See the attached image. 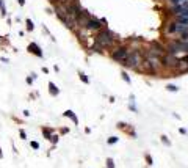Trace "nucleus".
Here are the masks:
<instances>
[{"instance_id":"nucleus-15","label":"nucleus","mask_w":188,"mask_h":168,"mask_svg":"<svg viewBox=\"0 0 188 168\" xmlns=\"http://www.w3.org/2000/svg\"><path fill=\"white\" fill-rule=\"evenodd\" d=\"M180 11H182V6L180 5H174L173 8H171V13H174V14H179Z\"/></svg>"},{"instance_id":"nucleus-11","label":"nucleus","mask_w":188,"mask_h":168,"mask_svg":"<svg viewBox=\"0 0 188 168\" xmlns=\"http://www.w3.org/2000/svg\"><path fill=\"white\" fill-rule=\"evenodd\" d=\"M49 93L52 96H58V93H60L58 86H55V83L53 82H49Z\"/></svg>"},{"instance_id":"nucleus-20","label":"nucleus","mask_w":188,"mask_h":168,"mask_svg":"<svg viewBox=\"0 0 188 168\" xmlns=\"http://www.w3.org/2000/svg\"><path fill=\"white\" fill-rule=\"evenodd\" d=\"M107 167H108V168H116V167H115V162H113V159H107Z\"/></svg>"},{"instance_id":"nucleus-23","label":"nucleus","mask_w":188,"mask_h":168,"mask_svg":"<svg viewBox=\"0 0 188 168\" xmlns=\"http://www.w3.org/2000/svg\"><path fill=\"white\" fill-rule=\"evenodd\" d=\"M30 144H32V148H33V149H39V143H38V142H32Z\"/></svg>"},{"instance_id":"nucleus-21","label":"nucleus","mask_w":188,"mask_h":168,"mask_svg":"<svg viewBox=\"0 0 188 168\" xmlns=\"http://www.w3.org/2000/svg\"><path fill=\"white\" fill-rule=\"evenodd\" d=\"M162 142H163L164 144H171V142L168 140V137H166V135H162Z\"/></svg>"},{"instance_id":"nucleus-29","label":"nucleus","mask_w":188,"mask_h":168,"mask_svg":"<svg viewBox=\"0 0 188 168\" xmlns=\"http://www.w3.org/2000/svg\"><path fill=\"white\" fill-rule=\"evenodd\" d=\"M19 2V5H25V0H17Z\"/></svg>"},{"instance_id":"nucleus-30","label":"nucleus","mask_w":188,"mask_h":168,"mask_svg":"<svg viewBox=\"0 0 188 168\" xmlns=\"http://www.w3.org/2000/svg\"><path fill=\"white\" fill-rule=\"evenodd\" d=\"M2 157H3V152H2V149H0V159H2Z\"/></svg>"},{"instance_id":"nucleus-1","label":"nucleus","mask_w":188,"mask_h":168,"mask_svg":"<svg viewBox=\"0 0 188 168\" xmlns=\"http://www.w3.org/2000/svg\"><path fill=\"white\" fill-rule=\"evenodd\" d=\"M162 57L158 52H155V50H147L146 53L143 55V60L147 63V66L150 68V72H155L157 69L162 68Z\"/></svg>"},{"instance_id":"nucleus-26","label":"nucleus","mask_w":188,"mask_h":168,"mask_svg":"<svg viewBox=\"0 0 188 168\" xmlns=\"http://www.w3.org/2000/svg\"><path fill=\"white\" fill-rule=\"evenodd\" d=\"M27 83H28V85H32V83H33V80H32V77H27Z\"/></svg>"},{"instance_id":"nucleus-8","label":"nucleus","mask_w":188,"mask_h":168,"mask_svg":"<svg viewBox=\"0 0 188 168\" xmlns=\"http://www.w3.org/2000/svg\"><path fill=\"white\" fill-rule=\"evenodd\" d=\"M28 52L30 53H33V55H36V57H39V58H42V50H41V47H39L38 44H36V43H32V44H28Z\"/></svg>"},{"instance_id":"nucleus-14","label":"nucleus","mask_w":188,"mask_h":168,"mask_svg":"<svg viewBox=\"0 0 188 168\" xmlns=\"http://www.w3.org/2000/svg\"><path fill=\"white\" fill-rule=\"evenodd\" d=\"M179 35H180V41H187L188 39V28L183 30V32H180Z\"/></svg>"},{"instance_id":"nucleus-12","label":"nucleus","mask_w":188,"mask_h":168,"mask_svg":"<svg viewBox=\"0 0 188 168\" xmlns=\"http://www.w3.org/2000/svg\"><path fill=\"white\" fill-rule=\"evenodd\" d=\"M52 132H53V129H50V127H44V129H42V135L49 140L52 138Z\"/></svg>"},{"instance_id":"nucleus-22","label":"nucleus","mask_w":188,"mask_h":168,"mask_svg":"<svg viewBox=\"0 0 188 168\" xmlns=\"http://www.w3.org/2000/svg\"><path fill=\"white\" fill-rule=\"evenodd\" d=\"M146 162H147V165H152V157L149 154H146Z\"/></svg>"},{"instance_id":"nucleus-3","label":"nucleus","mask_w":188,"mask_h":168,"mask_svg":"<svg viewBox=\"0 0 188 168\" xmlns=\"http://www.w3.org/2000/svg\"><path fill=\"white\" fill-rule=\"evenodd\" d=\"M53 9H55V14H56V18L60 19V21L63 22L68 28H75V21L74 19H70L69 16H68V13L63 9V6L60 5V3H55L53 5Z\"/></svg>"},{"instance_id":"nucleus-27","label":"nucleus","mask_w":188,"mask_h":168,"mask_svg":"<svg viewBox=\"0 0 188 168\" xmlns=\"http://www.w3.org/2000/svg\"><path fill=\"white\" fill-rule=\"evenodd\" d=\"M25 137H27L25 132H23V130H21V138H25Z\"/></svg>"},{"instance_id":"nucleus-18","label":"nucleus","mask_w":188,"mask_h":168,"mask_svg":"<svg viewBox=\"0 0 188 168\" xmlns=\"http://www.w3.org/2000/svg\"><path fill=\"white\" fill-rule=\"evenodd\" d=\"M117 140H119L117 137H110V138L107 140V143H108V144H115V143L117 142Z\"/></svg>"},{"instance_id":"nucleus-6","label":"nucleus","mask_w":188,"mask_h":168,"mask_svg":"<svg viewBox=\"0 0 188 168\" xmlns=\"http://www.w3.org/2000/svg\"><path fill=\"white\" fill-rule=\"evenodd\" d=\"M179 61L180 60L176 55H173V53H164L162 57V66H166V68H177Z\"/></svg>"},{"instance_id":"nucleus-16","label":"nucleus","mask_w":188,"mask_h":168,"mask_svg":"<svg viewBox=\"0 0 188 168\" xmlns=\"http://www.w3.org/2000/svg\"><path fill=\"white\" fill-rule=\"evenodd\" d=\"M79 76H80V79H82V82H83V83H89V79H88V76H86V74L80 72Z\"/></svg>"},{"instance_id":"nucleus-31","label":"nucleus","mask_w":188,"mask_h":168,"mask_svg":"<svg viewBox=\"0 0 188 168\" xmlns=\"http://www.w3.org/2000/svg\"><path fill=\"white\" fill-rule=\"evenodd\" d=\"M187 43H188V39H187Z\"/></svg>"},{"instance_id":"nucleus-10","label":"nucleus","mask_w":188,"mask_h":168,"mask_svg":"<svg viewBox=\"0 0 188 168\" xmlns=\"http://www.w3.org/2000/svg\"><path fill=\"white\" fill-rule=\"evenodd\" d=\"M64 116H68V118L72 119L74 124H79V118H77V115L72 112V110H66V112H64Z\"/></svg>"},{"instance_id":"nucleus-13","label":"nucleus","mask_w":188,"mask_h":168,"mask_svg":"<svg viewBox=\"0 0 188 168\" xmlns=\"http://www.w3.org/2000/svg\"><path fill=\"white\" fill-rule=\"evenodd\" d=\"M25 24H27V30H28V32H33V30H35V24H33L30 19H27Z\"/></svg>"},{"instance_id":"nucleus-7","label":"nucleus","mask_w":188,"mask_h":168,"mask_svg":"<svg viewBox=\"0 0 188 168\" xmlns=\"http://www.w3.org/2000/svg\"><path fill=\"white\" fill-rule=\"evenodd\" d=\"M89 19H91V16H89L85 9H82V11L77 14V18H75V24H79V25H82V27H86V24H88Z\"/></svg>"},{"instance_id":"nucleus-25","label":"nucleus","mask_w":188,"mask_h":168,"mask_svg":"<svg viewBox=\"0 0 188 168\" xmlns=\"http://www.w3.org/2000/svg\"><path fill=\"white\" fill-rule=\"evenodd\" d=\"M179 132L182 134V135H185V134H187V129H183V127H180V129H179Z\"/></svg>"},{"instance_id":"nucleus-4","label":"nucleus","mask_w":188,"mask_h":168,"mask_svg":"<svg viewBox=\"0 0 188 168\" xmlns=\"http://www.w3.org/2000/svg\"><path fill=\"white\" fill-rule=\"evenodd\" d=\"M141 63H143V55H141V52L140 50H132V52L129 53V57H127V60H126L124 65H126L127 68L138 69L141 66Z\"/></svg>"},{"instance_id":"nucleus-9","label":"nucleus","mask_w":188,"mask_h":168,"mask_svg":"<svg viewBox=\"0 0 188 168\" xmlns=\"http://www.w3.org/2000/svg\"><path fill=\"white\" fill-rule=\"evenodd\" d=\"M85 28H88V30H100V28H102V22L97 21L96 18H91L88 21V24H86Z\"/></svg>"},{"instance_id":"nucleus-28","label":"nucleus","mask_w":188,"mask_h":168,"mask_svg":"<svg viewBox=\"0 0 188 168\" xmlns=\"http://www.w3.org/2000/svg\"><path fill=\"white\" fill-rule=\"evenodd\" d=\"M5 8V5H3V0H0V9H3Z\"/></svg>"},{"instance_id":"nucleus-5","label":"nucleus","mask_w":188,"mask_h":168,"mask_svg":"<svg viewBox=\"0 0 188 168\" xmlns=\"http://www.w3.org/2000/svg\"><path fill=\"white\" fill-rule=\"evenodd\" d=\"M129 53H130V50L127 49V47H117V49L113 50L111 57H113L115 61H119L121 65H124L126 60H127V57H129Z\"/></svg>"},{"instance_id":"nucleus-24","label":"nucleus","mask_w":188,"mask_h":168,"mask_svg":"<svg viewBox=\"0 0 188 168\" xmlns=\"http://www.w3.org/2000/svg\"><path fill=\"white\" fill-rule=\"evenodd\" d=\"M50 140H52L53 143H58V135H52V138Z\"/></svg>"},{"instance_id":"nucleus-17","label":"nucleus","mask_w":188,"mask_h":168,"mask_svg":"<svg viewBox=\"0 0 188 168\" xmlns=\"http://www.w3.org/2000/svg\"><path fill=\"white\" fill-rule=\"evenodd\" d=\"M121 76H122V79H124V80H126V83H130V82H132V80H130V77H129V74H127L126 71L121 72Z\"/></svg>"},{"instance_id":"nucleus-2","label":"nucleus","mask_w":188,"mask_h":168,"mask_svg":"<svg viewBox=\"0 0 188 168\" xmlns=\"http://www.w3.org/2000/svg\"><path fill=\"white\" fill-rule=\"evenodd\" d=\"M115 43V35H113L110 30H100L96 35V39H94V44L102 47H110V46Z\"/></svg>"},{"instance_id":"nucleus-19","label":"nucleus","mask_w":188,"mask_h":168,"mask_svg":"<svg viewBox=\"0 0 188 168\" xmlns=\"http://www.w3.org/2000/svg\"><path fill=\"white\" fill-rule=\"evenodd\" d=\"M166 90L168 91H179V88L176 85H166Z\"/></svg>"}]
</instances>
